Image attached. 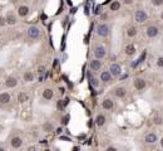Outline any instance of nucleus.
<instances>
[{"mask_svg": "<svg viewBox=\"0 0 163 151\" xmlns=\"http://www.w3.org/2000/svg\"><path fill=\"white\" fill-rule=\"evenodd\" d=\"M95 123L98 125V126H103L104 123H105V117L103 116V115H98L97 116V118H95Z\"/></svg>", "mask_w": 163, "mask_h": 151, "instance_id": "nucleus-18", "label": "nucleus"}, {"mask_svg": "<svg viewBox=\"0 0 163 151\" xmlns=\"http://www.w3.org/2000/svg\"><path fill=\"white\" fill-rule=\"evenodd\" d=\"M33 79H34V74H33L31 72H25V74H24V81L25 82H31Z\"/></svg>", "mask_w": 163, "mask_h": 151, "instance_id": "nucleus-21", "label": "nucleus"}, {"mask_svg": "<svg viewBox=\"0 0 163 151\" xmlns=\"http://www.w3.org/2000/svg\"><path fill=\"white\" fill-rule=\"evenodd\" d=\"M5 23H6V20H5L4 18L0 16V25H3V24H5Z\"/></svg>", "mask_w": 163, "mask_h": 151, "instance_id": "nucleus-29", "label": "nucleus"}, {"mask_svg": "<svg viewBox=\"0 0 163 151\" xmlns=\"http://www.w3.org/2000/svg\"><path fill=\"white\" fill-rule=\"evenodd\" d=\"M18 101L19 102H25V101H28V94L24 93V92H20L18 94Z\"/></svg>", "mask_w": 163, "mask_h": 151, "instance_id": "nucleus-22", "label": "nucleus"}, {"mask_svg": "<svg viewBox=\"0 0 163 151\" xmlns=\"http://www.w3.org/2000/svg\"><path fill=\"white\" fill-rule=\"evenodd\" d=\"M157 141V135L156 134H147L146 135V142L147 144H154Z\"/></svg>", "mask_w": 163, "mask_h": 151, "instance_id": "nucleus-11", "label": "nucleus"}, {"mask_svg": "<svg viewBox=\"0 0 163 151\" xmlns=\"http://www.w3.org/2000/svg\"><path fill=\"white\" fill-rule=\"evenodd\" d=\"M161 146H162V147H163V138H162V140H161Z\"/></svg>", "mask_w": 163, "mask_h": 151, "instance_id": "nucleus-33", "label": "nucleus"}, {"mask_svg": "<svg viewBox=\"0 0 163 151\" xmlns=\"http://www.w3.org/2000/svg\"><path fill=\"white\" fill-rule=\"evenodd\" d=\"M157 66H158V67H163V57H159V58H158Z\"/></svg>", "mask_w": 163, "mask_h": 151, "instance_id": "nucleus-28", "label": "nucleus"}, {"mask_svg": "<svg viewBox=\"0 0 163 151\" xmlns=\"http://www.w3.org/2000/svg\"><path fill=\"white\" fill-rule=\"evenodd\" d=\"M127 34H128V37H134V35L137 34V29H136V27H129L128 30H127Z\"/></svg>", "mask_w": 163, "mask_h": 151, "instance_id": "nucleus-23", "label": "nucleus"}, {"mask_svg": "<svg viewBox=\"0 0 163 151\" xmlns=\"http://www.w3.org/2000/svg\"><path fill=\"white\" fill-rule=\"evenodd\" d=\"M28 35L33 39H38L39 35H40V30L37 28V27H30L28 29Z\"/></svg>", "mask_w": 163, "mask_h": 151, "instance_id": "nucleus-2", "label": "nucleus"}, {"mask_svg": "<svg viewBox=\"0 0 163 151\" xmlns=\"http://www.w3.org/2000/svg\"><path fill=\"white\" fill-rule=\"evenodd\" d=\"M100 67H102V63H100V60H98V58L90 62V68L93 71H99Z\"/></svg>", "mask_w": 163, "mask_h": 151, "instance_id": "nucleus-10", "label": "nucleus"}, {"mask_svg": "<svg viewBox=\"0 0 163 151\" xmlns=\"http://www.w3.org/2000/svg\"><path fill=\"white\" fill-rule=\"evenodd\" d=\"M38 71H39V73H44V67H43V66H40V67L38 68Z\"/></svg>", "mask_w": 163, "mask_h": 151, "instance_id": "nucleus-30", "label": "nucleus"}, {"mask_svg": "<svg viewBox=\"0 0 163 151\" xmlns=\"http://www.w3.org/2000/svg\"><path fill=\"white\" fill-rule=\"evenodd\" d=\"M134 87L138 90V91H142L144 87H146V81L143 78H136L134 79Z\"/></svg>", "mask_w": 163, "mask_h": 151, "instance_id": "nucleus-7", "label": "nucleus"}, {"mask_svg": "<svg viewBox=\"0 0 163 151\" xmlns=\"http://www.w3.org/2000/svg\"><path fill=\"white\" fill-rule=\"evenodd\" d=\"M18 13H19L20 16H26V15L29 14V8H28L26 5H21V6H19V9H18Z\"/></svg>", "mask_w": 163, "mask_h": 151, "instance_id": "nucleus-9", "label": "nucleus"}, {"mask_svg": "<svg viewBox=\"0 0 163 151\" xmlns=\"http://www.w3.org/2000/svg\"><path fill=\"white\" fill-rule=\"evenodd\" d=\"M5 84H6V87L13 88V87H15V86L18 84V81H16L14 77H8L6 81H5Z\"/></svg>", "mask_w": 163, "mask_h": 151, "instance_id": "nucleus-8", "label": "nucleus"}, {"mask_svg": "<svg viewBox=\"0 0 163 151\" xmlns=\"http://www.w3.org/2000/svg\"><path fill=\"white\" fill-rule=\"evenodd\" d=\"M21 145H23V141H21L20 137H14V138L12 140V146H13V147L18 149V147H20Z\"/></svg>", "mask_w": 163, "mask_h": 151, "instance_id": "nucleus-16", "label": "nucleus"}, {"mask_svg": "<svg viewBox=\"0 0 163 151\" xmlns=\"http://www.w3.org/2000/svg\"><path fill=\"white\" fill-rule=\"evenodd\" d=\"M5 20H6V23H8V24H10V25H13V24H15V23H16L15 16H14L13 14H10V13L6 15V19H5Z\"/></svg>", "mask_w": 163, "mask_h": 151, "instance_id": "nucleus-20", "label": "nucleus"}, {"mask_svg": "<svg viewBox=\"0 0 163 151\" xmlns=\"http://www.w3.org/2000/svg\"><path fill=\"white\" fill-rule=\"evenodd\" d=\"M115 96L117 97H119V98H123V97L125 96V93H127V91H125V88L124 87H118L117 90H115Z\"/></svg>", "mask_w": 163, "mask_h": 151, "instance_id": "nucleus-14", "label": "nucleus"}, {"mask_svg": "<svg viewBox=\"0 0 163 151\" xmlns=\"http://www.w3.org/2000/svg\"><path fill=\"white\" fill-rule=\"evenodd\" d=\"M152 4L156 5V6H159L163 4V0H152Z\"/></svg>", "mask_w": 163, "mask_h": 151, "instance_id": "nucleus-26", "label": "nucleus"}, {"mask_svg": "<svg viewBox=\"0 0 163 151\" xmlns=\"http://www.w3.org/2000/svg\"><path fill=\"white\" fill-rule=\"evenodd\" d=\"M124 52H125V54H128V56H133L134 53H136V47H134L133 44H128V45L125 47Z\"/></svg>", "mask_w": 163, "mask_h": 151, "instance_id": "nucleus-15", "label": "nucleus"}, {"mask_svg": "<svg viewBox=\"0 0 163 151\" xmlns=\"http://www.w3.org/2000/svg\"><path fill=\"white\" fill-rule=\"evenodd\" d=\"M97 33L99 37H107L109 34V27L107 24H100L99 27L97 28Z\"/></svg>", "mask_w": 163, "mask_h": 151, "instance_id": "nucleus-1", "label": "nucleus"}, {"mask_svg": "<svg viewBox=\"0 0 163 151\" xmlns=\"http://www.w3.org/2000/svg\"><path fill=\"white\" fill-rule=\"evenodd\" d=\"M162 18H163V13H162Z\"/></svg>", "mask_w": 163, "mask_h": 151, "instance_id": "nucleus-34", "label": "nucleus"}, {"mask_svg": "<svg viewBox=\"0 0 163 151\" xmlns=\"http://www.w3.org/2000/svg\"><path fill=\"white\" fill-rule=\"evenodd\" d=\"M119 8H121V3H118V1H113L111 4V10L112 12H117V10H119Z\"/></svg>", "mask_w": 163, "mask_h": 151, "instance_id": "nucleus-24", "label": "nucleus"}, {"mask_svg": "<svg viewBox=\"0 0 163 151\" xmlns=\"http://www.w3.org/2000/svg\"><path fill=\"white\" fill-rule=\"evenodd\" d=\"M8 102H10V94L0 93V103H8Z\"/></svg>", "mask_w": 163, "mask_h": 151, "instance_id": "nucleus-17", "label": "nucleus"}, {"mask_svg": "<svg viewBox=\"0 0 163 151\" xmlns=\"http://www.w3.org/2000/svg\"><path fill=\"white\" fill-rule=\"evenodd\" d=\"M136 20L138 21V23H144V21L147 20L146 12H143V10H138V12L136 13Z\"/></svg>", "mask_w": 163, "mask_h": 151, "instance_id": "nucleus-4", "label": "nucleus"}, {"mask_svg": "<svg viewBox=\"0 0 163 151\" xmlns=\"http://www.w3.org/2000/svg\"><path fill=\"white\" fill-rule=\"evenodd\" d=\"M0 130H1V128H0Z\"/></svg>", "mask_w": 163, "mask_h": 151, "instance_id": "nucleus-35", "label": "nucleus"}, {"mask_svg": "<svg viewBox=\"0 0 163 151\" xmlns=\"http://www.w3.org/2000/svg\"><path fill=\"white\" fill-rule=\"evenodd\" d=\"M100 79H102L103 82H109V81L112 79V73H111V72H107V71L102 72V74H100Z\"/></svg>", "mask_w": 163, "mask_h": 151, "instance_id": "nucleus-12", "label": "nucleus"}, {"mask_svg": "<svg viewBox=\"0 0 163 151\" xmlns=\"http://www.w3.org/2000/svg\"><path fill=\"white\" fill-rule=\"evenodd\" d=\"M147 35H148L149 38H154V37H157V35H158V28L154 27V25L148 27V28H147Z\"/></svg>", "mask_w": 163, "mask_h": 151, "instance_id": "nucleus-5", "label": "nucleus"}, {"mask_svg": "<svg viewBox=\"0 0 163 151\" xmlns=\"http://www.w3.org/2000/svg\"><path fill=\"white\" fill-rule=\"evenodd\" d=\"M102 106H103L104 110H112V108H113V101L109 100V98H105V100L103 101Z\"/></svg>", "mask_w": 163, "mask_h": 151, "instance_id": "nucleus-13", "label": "nucleus"}, {"mask_svg": "<svg viewBox=\"0 0 163 151\" xmlns=\"http://www.w3.org/2000/svg\"><path fill=\"white\" fill-rule=\"evenodd\" d=\"M51 130H53V126H51L50 123H45V125H44V131L49 132V131H51Z\"/></svg>", "mask_w": 163, "mask_h": 151, "instance_id": "nucleus-25", "label": "nucleus"}, {"mask_svg": "<svg viewBox=\"0 0 163 151\" xmlns=\"http://www.w3.org/2000/svg\"><path fill=\"white\" fill-rule=\"evenodd\" d=\"M94 54H95V57L98 58V59H102V58H104L105 57V49H104V47H95V49H94Z\"/></svg>", "mask_w": 163, "mask_h": 151, "instance_id": "nucleus-3", "label": "nucleus"}, {"mask_svg": "<svg viewBox=\"0 0 163 151\" xmlns=\"http://www.w3.org/2000/svg\"><path fill=\"white\" fill-rule=\"evenodd\" d=\"M111 73H112V76H114V77H117V76H119L122 73V68H121V66H119V64H112L111 66Z\"/></svg>", "mask_w": 163, "mask_h": 151, "instance_id": "nucleus-6", "label": "nucleus"}, {"mask_svg": "<svg viewBox=\"0 0 163 151\" xmlns=\"http://www.w3.org/2000/svg\"><path fill=\"white\" fill-rule=\"evenodd\" d=\"M114 150H115L114 147H108V151H114Z\"/></svg>", "mask_w": 163, "mask_h": 151, "instance_id": "nucleus-32", "label": "nucleus"}, {"mask_svg": "<svg viewBox=\"0 0 163 151\" xmlns=\"http://www.w3.org/2000/svg\"><path fill=\"white\" fill-rule=\"evenodd\" d=\"M124 3H125V4H132L133 0H124Z\"/></svg>", "mask_w": 163, "mask_h": 151, "instance_id": "nucleus-31", "label": "nucleus"}, {"mask_svg": "<svg viewBox=\"0 0 163 151\" xmlns=\"http://www.w3.org/2000/svg\"><path fill=\"white\" fill-rule=\"evenodd\" d=\"M53 94H54V92L50 88H47V90H44V92H43V97H44L45 100H50L53 97Z\"/></svg>", "mask_w": 163, "mask_h": 151, "instance_id": "nucleus-19", "label": "nucleus"}, {"mask_svg": "<svg viewBox=\"0 0 163 151\" xmlns=\"http://www.w3.org/2000/svg\"><path fill=\"white\" fill-rule=\"evenodd\" d=\"M69 118H70V116H69V115L64 116V118H63V125H67V123L69 122Z\"/></svg>", "mask_w": 163, "mask_h": 151, "instance_id": "nucleus-27", "label": "nucleus"}]
</instances>
